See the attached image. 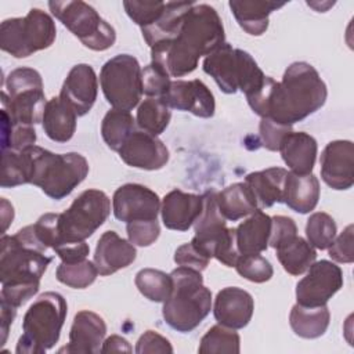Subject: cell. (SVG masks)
Wrapping results in <instances>:
<instances>
[{
  "label": "cell",
  "mask_w": 354,
  "mask_h": 354,
  "mask_svg": "<svg viewBox=\"0 0 354 354\" xmlns=\"http://www.w3.org/2000/svg\"><path fill=\"white\" fill-rule=\"evenodd\" d=\"M131 350L133 348H131L130 343L124 337H122L119 335H112L104 340L100 353H115V351L116 353H120V351L131 353Z\"/></svg>",
  "instance_id": "obj_52"
},
{
  "label": "cell",
  "mask_w": 354,
  "mask_h": 354,
  "mask_svg": "<svg viewBox=\"0 0 354 354\" xmlns=\"http://www.w3.org/2000/svg\"><path fill=\"white\" fill-rule=\"evenodd\" d=\"M202 69L214 79L225 94H235L241 90L245 95H249L260 88L266 79V75L249 53L234 48L225 41L205 57Z\"/></svg>",
  "instance_id": "obj_7"
},
{
  "label": "cell",
  "mask_w": 354,
  "mask_h": 354,
  "mask_svg": "<svg viewBox=\"0 0 354 354\" xmlns=\"http://www.w3.org/2000/svg\"><path fill=\"white\" fill-rule=\"evenodd\" d=\"M217 205L225 220L236 221L259 209L256 196L246 183H234L217 192Z\"/></svg>",
  "instance_id": "obj_31"
},
{
  "label": "cell",
  "mask_w": 354,
  "mask_h": 354,
  "mask_svg": "<svg viewBox=\"0 0 354 354\" xmlns=\"http://www.w3.org/2000/svg\"><path fill=\"white\" fill-rule=\"evenodd\" d=\"M343 286V271L329 260L314 261L296 285L297 304L304 307L325 306Z\"/></svg>",
  "instance_id": "obj_14"
},
{
  "label": "cell",
  "mask_w": 354,
  "mask_h": 354,
  "mask_svg": "<svg viewBox=\"0 0 354 354\" xmlns=\"http://www.w3.org/2000/svg\"><path fill=\"white\" fill-rule=\"evenodd\" d=\"M224 39V26L217 11L209 4H194L177 36L151 47V58L162 65L170 77H181L194 72L199 58L213 53Z\"/></svg>",
  "instance_id": "obj_1"
},
{
  "label": "cell",
  "mask_w": 354,
  "mask_h": 354,
  "mask_svg": "<svg viewBox=\"0 0 354 354\" xmlns=\"http://www.w3.org/2000/svg\"><path fill=\"white\" fill-rule=\"evenodd\" d=\"M203 207L194 223L191 243L209 259L214 257L227 267H234L241 256L235 241V228H228L217 205V192L206 191Z\"/></svg>",
  "instance_id": "obj_8"
},
{
  "label": "cell",
  "mask_w": 354,
  "mask_h": 354,
  "mask_svg": "<svg viewBox=\"0 0 354 354\" xmlns=\"http://www.w3.org/2000/svg\"><path fill=\"white\" fill-rule=\"evenodd\" d=\"M113 214L126 224L137 220H156L160 210L158 194L141 184H123L112 198Z\"/></svg>",
  "instance_id": "obj_15"
},
{
  "label": "cell",
  "mask_w": 354,
  "mask_h": 354,
  "mask_svg": "<svg viewBox=\"0 0 354 354\" xmlns=\"http://www.w3.org/2000/svg\"><path fill=\"white\" fill-rule=\"evenodd\" d=\"M198 351L201 354H238L241 351V337L235 329L218 324L203 335Z\"/></svg>",
  "instance_id": "obj_38"
},
{
  "label": "cell",
  "mask_w": 354,
  "mask_h": 354,
  "mask_svg": "<svg viewBox=\"0 0 354 354\" xmlns=\"http://www.w3.org/2000/svg\"><path fill=\"white\" fill-rule=\"evenodd\" d=\"M326 97V84L317 69L308 62H293L282 80L272 84L264 118L292 126L317 112Z\"/></svg>",
  "instance_id": "obj_3"
},
{
  "label": "cell",
  "mask_w": 354,
  "mask_h": 354,
  "mask_svg": "<svg viewBox=\"0 0 354 354\" xmlns=\"http://www.w3.org/2000/svg\"><path fill=\"white\" fill-rule=\"evenodd\" d=\"M137 354H145V353H173V347L170 342L159 335L155 330H147L144 332L140 339L137 340L136 346Z\"/></svg>",
  "instance_id": "obj_50"
},
{
  "label": "cell",
  "mask_w": 354,
  "mask_h": 354,
  "mask_svg": "<svg viewBox=\"0 0 354 354\" xmlns=\"http://www.w3.org/2000/svg\"><path fill=\"white\" fill-rule=\"evenodd\" d=\"M30 156V184L51 199L68 196L88 174L87 159L77 152L54 153L37 145L26 148Z\"/></svg>",
  "instance_id": "obj_5"
},
{
  "label": "cell",
  "mask_w": 354,
  "mask_h": 354,
  "mask_svg": "<svg viewBox=\"0 0 354 354\" xmlns=\"http://www.w3.org/2000/svg\"><path fill=\"white\" fill-rule=\"evenodd\" d=\"M66 300L57 292L40 295L22 319V335L17 343L18 354H43L58 342L66 318Z\"/></svg>",
  "instance_id": "obj_6"
},
{
  "label": "cell",
  "mask_w": 354,
  "mask_h": 354,
  "mask_svg": "<svg viewBox=\"0 0 354 354\" xmlns=\"http://www.w3.org/2000/svg\"><path fill=\"white\" fill-rule=\"evenodd\" d=\"M335 220L324 212L313 213L306 224V236L311 246L319 250H325L330 246L336 236Z\"/></svg>",
  "instance_id": "obj_41"
},
{
  "label": "cell",
  "mask_w": 354,
  "mask_h": 354,
  "mask_svg": "<svg viewBox=\"0 0 354 354\" xmlns=\"http://www.w3.org/2000/svg\"><path fill=\"white\" fill-rule=\"evenodd\" d=\"M55 36L53 18L40 8H32L24 18L4 19L0 25V47L15 58H26L48 48Z\"/></svg>",
  "instance_id": "obj_11"
},
{
  "label": "cell",
  "mask_w": 354,
  "mask_h": 354,
  "mask_svg": "<svg viewBox=\"0 0 354 354\" xmlns=\"http://www.w3.org/2000/svg\"><path fill=\"white\" fill-rule=\"evenodd\" d=\"M141 66L136 57L118 54L108 59L100 72V84L113 109H134L142 95Z\"/></svg>",
  "instance_id": "obj_13"
},
{
  "label": "cell",
  "mask_w": 354,
  "mask_h": 354,
  "mask_svg": "<svg viewBox=\"0 0 354 354\" xmlns=\"http://www.w3.org/2000/svg\"><path fill=\"white\" fill-rule=\"evenodd\" d=\"M319 199V181L313 174H297L288 171L285 180L283 203L293 212L306 214L315 209Z\"/></svg>",
  "instance_id": "obj_26"
},
{
  "label": "cell",
  "mask_w": 354,
  "mask_h": 354,
  "mask_svg": "<svg viewBox=\"0 0 354 354\" xmlns=\"http://www.w3.org/2000/svg\"><path fill=\"white\" fill-rule=\"evenodd\" d=\"M0 243V300L18 308L39 292L40 279L53 257L47 256L33 224L14 235L3 234Z\"/></svg>",
  "instance_id": "obj_2"
},
{
  "label": "cell",
  "mask_w": 354,
  "mask_h": 354,
  "mask_svg": "<svg viewBox=\"0 0 354 354\" xmlns=\"http://www.w3.org/2000/svg\"><path fill=\"white\" fill-rule=\"evenodd\" d=\"M51 14L62 22L87 48L105 51L113 46L116 32L84 1H50Z\"/></svg>",
  "instance_id": "obj_12"
},
{
  "label": "cell",
  "mask_w": 354,
  "mask_h": 354,
  "mask_svg": "<svg viewBox=\"0 0 354 354\" xmlns=\"http://www.w3.org/2000/svg\"><path fill=\"white\" fill-rule=\"evenodd\" d=\"M134 126L136 120L130 112L111 109L105 113L101 122L102 140L112 151L119 152L122 145L134 131Z\"/></svg>",
  "instance_id": "obj_34"
},
{
  "label": "cell",
  "mask_w": 354,
  "mask_h": 354,
  "mask_svg": "<svg viewBox=\"0 0 354 354\" xmlns=\"http://www.w3.org/2000/svg\"><path fill=\"white\" fill-rule=\"evenodd\" d=\"M259 131L263 147L268 151H278L283 137L292 131V126L281 124L270 118H261Z\"/></svg>",
  "instance_id": "obj_46"
},
{
  "label": "cell",
  "mask_w": 354,
  "mask_h": 354,
  "mask_svg": "<svg viewBox=\"0 0 354 354\" xmlns=\"http://www.w3.org/2000/svg\"><path fill=\"white\" fill-rule=\"evenodd\" d=\"M285 4V1L277 3L259 0H231L228 3L239 26L252 36L263 35L268 28L270 14Z\"/></svg>",
  "instance_id": "obj_27"
},
{
  "label": "cell",
  "mask_w": 354,
  "mask_h": 354,
  "mask_svg": "<svg viewBox=\"0 0 354 354\" xmlns=\"http://www.w3.org/2000/svg\"><path fill=\"white\" fill-rule=\"evenodd\" d=\"M0 328H1V346L6 343L8 336V329L15 318L17 307L0 300Z\"/></svg>",
  "instance_id": "obj_51"
},
{
  "label": "cell",
  "mask_w": 354,
  "mask_h": 354,
  "mask_svg": "<svg viewBox=\"0 0 354 354\" xmlns=\"http://www.w3.org/2000/svg\"><path fill=\"white\" fill-rule=\"evenodd\" d=\"M321 177L330 188L342 191L354 184V145L348 140L330 141L321 153Z\"/></svg>",
  "instance_id": "obj_18"
},
{
  "label": "cell",
  "mask_w": 354,
  "mask_h": 354,
  "mask_svg": "<svg viewBox=\"0 0 354 354\" xmlns=\"http://www.w3.org/2000/svg\"><path fill=\"white\" fill-rule=\"evenodd\" d=\"M254 301L249 292L238 286H227L221 289L213 306L216 321L231 329L245 328L253 315Z\"/></svg>",
  "instance_id": "obj_20"
},
{
  "label": "cell",
  "mask_w": 354,
  "mask_h": 354,
  "mask_svg": "<svg viewBox=\"0 0 354 354\" xmlns=\"http://www.w3.org/2000/svg\"><path fill=\"white\" fill-rule=\"evenodd\" d=\"M194 4L195 3L192 1H167L160 18L152 25L141 28L147 44L153 47L159 43L173 40L177 36L187 12Z\"/></svg>",
  "instance_id": "obj_28"
},
{
  "label": "cell",
  "mask_w": 354,
  "mask_h": 354,
  "mask_svg": "<svg viewBox=\"0 0 354 354\" xmlns=\"http://www.w3.org/2000/svg\"><path fill=\"white\" fill-rule=\"evenodd\" d=\"M126 232L133 245L144 248L152 245L159 238L160 225L158 220H137L127 223Z\"/></svg>",
  "instance_id": "obj_45"
},
{
  "label": "cell",
  "mask_w": 354,
  "mask_h": 354,
  "mask_svg": "<svg viewBox=\"0 0 354 354\" xmlns=\"http://www.w3.org/2000/svg\"><path fill=\"white\" fill-rule=\"evenodd\" d=\"M173 289L163 303L165 322L174 330L188 333L194 330L212 310V292L203 285L202 272L178 267L170 274Z\"/></svg>",
  "instance_id": "obj_4"
},
{
  "label": "cell",
  "mask_w": 354,
  "mask_h": 354,
  "mask_svg": "<svg viewBox=\"0 0 354 354\" xmlns=\"http://www.w3.org/2000/svg\"><path fill=\"white\" fill-rule=\"evenodd\" d=\"M174 261L180 267H187L202 272L209 266L210 259L189 242L177 248L174 253Z\"/></svg>",
  "instance_id": "obj_49"
},
{
  "label": "cell",
  "mask_w": 354,
  "mask_h": 354,
  "mask_svg": "<svg viewBox=\"0 0 354 354\" xmlns=\"http://www.w3.org/2000/svg\"><path fill=\"white\" fill-rule=\"evenodd\" d=\"M286 176L288 170L283 167H268L266 170L249 173L245 177V183L253 191L260 209L283 202Z\"/></svg>",
  "instance_id": "obj_29"
},
{
  "label": "cell",
  "mask_w": 354,
  "mask_h": 354,
  "mask_svg": "<svg viewBox=\"0 0 354 354\" xmlns=\"http://www.w3.org/2000/svg\"><path fill=\"white\" fill-rule=\"evenodd\" d=\"M203 207V196L173 189L165 195L160 206L162 221L166 228L187 231L194 225Z\"/></svg>",
  "instance_id": "obj_22"
},
{
  "label": "cell",
  "mask_w": 354,
  "mask_h": 354,
  "mask_svg": "<svg viewBox=\"0 0 354 354\" xmlns=\"http://www.w3.org/2000/svg\"><path fill=\"white\" fill-rule=\"evenodd\" d=\"M165 1L144 3V1H123L124 11L140 28H145L156 22L165 11Z\"/></svg>",
  "instance_id": "obj_44"
},
{
  "label": "cell",
  "mask_w": 354,
  "mask_h": 354,
  "mask_svg": "<svg viewBox=\"0 0 354 354\" xmlns=\"http://www.w3.org/2000/svg\"><path fill=\"white\" fill-rule=\"evenodd\" d=\"M271 217L261 209L252 213L235 228V241L239 254H259L268 248Z\"/></svg>",
  "instance_id": "obj_25"
},
{
  "label": "cell",
  "mask_w": 354,
  "mask_h": 354,
  "mask_svg": "<svg viewBox=\"0 0 354 354\" xmlns=\"http://www.w3.org/2000/svg\"><path fill=\"white\" fill-rule=\"evenodd\" d=\"M111 213V201L100 189L83 191L72 205L62 213H57V225L59 234V246L62 248L86 241L100 228Z\"/></svg>",
  "instance_id": "obj_9"
},
{
  "label": "cell",
  "mask_w": 354,
  "mask_h": 354,
  "mask_svg": "<svg viewBox=\"0 0 354 354\" xmlns=\"http://www.w3.org/2000/svg\"><path fill=\"white\" fill-rule=\"evenodd\" d=\"M105 335L106 325L102 317L93 311L82 310L73 318V324L69 332V343L59 348V353H100Z\"/></svg>",
  "instance_id": "obj_21"
},
{
  "label": "cell",
  "mask_w": 354,
  "mask_h": 354,
  "mask_svg": "<svg viewBox=\"0 0 354 354\" xmlns=\"http://www.w3.org/2000/svg\"><path fill=\"white\" fill-rule=\"evenodd\" d=\"M98 275V270L94 261L82 260L76 263H64L57 267L55 277L57 279L73 289H84L90 286Z\"/></svg>",
  "instance_id": "obj_40"
},
{
  "label": "cell",
  "mask_w": 354,
  "mask_h": 354,
  "mask_svg": "<svg viewBox=\"0 0 354 354\" xmlns=\"http://www.w3.org/2000/svg\"><path fill=\"white\" fill-rule=\"evenodd\" d=\"M1 105L17 123L35 126L41 122L47 101L40 73L28 66L11 71L1 91Z\"/></svg>",
  "instance_id": "obj_10"
},
{
  "label": "cell",
  "mask_w": 354,
  "mask_h": 354,
  "mask_svg": "<svg viewBox=\"0 0 354 354\" xmlns=\"http://www.w3.org/2000/svg\"><path fill=\"white\" fill-rule=\"evenodd\" d=\"M98 93L97 75L88 64L75 65L64 80L59 98L65 101L77 116L86 115L94 105Z\"/></svg>",
  "instance_id": "obj_19"
},
{
  "label": "cell",
  "mask_w": 354,
  "mask_h": 354,
  "mask_svg": "<svg viewBox=\"0 0 354 354\" xmlns=\"http://www.w3.org/2000/svg\"><path fill=\"white\" fill-rule=\"evenodd\" d=\"M30 156L28 149L1 151V187L12 188L22 184H30Z\"/></svg>",
  "instance_id": "obj_35"
},
{
  "label": "cell",
  "mask_w": 354,
  "mask_h": 354,
  "mask_svg": "<svg viewBox=\"0 0 354 354\" xmlns=\"http://www.w3.org/2000/svg\"><path fill=\"white\" fill-rule=\"evenodd\" d=\"M134 282L140 293L155 303H165L173 289V279L170 274L155 268L140 270L136 274Z\"/></svg>",
  "instance_id": "obj_37"
},
{
  "label": "cell",
  "mask_w": 354,
  "mask_h": 354,
  "mask_svg": "<svg viewBox=\"0 0 354 354\" xmlns=\"http://www.w3.org/2000/svg\"><path fill=\"white\" fill-rule=\"evenodd\" d=\"M330 321V313L325 306L304 307L295 304L289 314V324L292 330L303 339H317L322 336Z\"/></svg>",
  "instance_id": "obj_32"
},
{
  "label": "cell",
  "mask_w": 354,
  "mask_h": 354,
  "mask_svg": "<svg viewBox=\"0 0 354 354\" xmlns=\"http://www.w3.org/2000/svg\"><path fill=\"white\" fill-rule=\"evenodd\" d=\"M14 218V209L12 205L3 198L1 199V224H3V234L7 231V228L10 227V224L12 223Z\"/></svg>",
  "instance_id": "obj_53"
},
{
  "label": "cell",
  "mask_w": 354,
  "mask_h": 354,
  "mask_svg": "<svg viewBox=\"0 0 354 354\" xmlns=\"http://www.w3.org/2000/svg\"><path fill=\"white\" fill-rule=\"evenodd\" d=\"M76 112L59 97L47 101L43 115V130L55 142L69 141L76 131Z\"/></svg>",
  "instance_id": "obj_30"
},
{
  "label": "cell",
  "mask_w": 354,
  "mask_h": 354,
  "mask_svg": "<svg viewBox=\"0 0 354 354\" xmlns=\"http://www.w3.org/2000/svg\"><path fill=\"white\" fill-rule=\"evenodd\" d=\"M160 100L169 108L191 112L199 118H212L216 111L213 93L199 79L171 80L169 90Z\"/></svg>",
  "instance_id": "obj_16"
},
{
  "label": "cell",
  "mask_w": 354,
  "mask_h": 354,
  "mask_svg": "<svg viewBox=\"0 0 354 354\" xmlns=\"http://www.w3.org/2000/svg\"><path fill=\"white\" fill-rule=\"evenodd\" d=\"M297 235V227L293 218L288 216L271 217V234L268 245L274 249L289 242Z\"/></svg>",
  "instance_id": "obj_48"
},
{
  "label": "cell",
  "mask_w": 354,
  "mask_h": 354,
  "mask_svg": "<svg viewBox=\"0 0 354 354\" xmlns=\"http://www.w3.org/2000/svg\"><path fill=\"white\" fill-rule=\"evenodd\" d=\"M36 131L33 126L21 124L11 119V116L1 109V151H24L35 145Z\"/></svg>",
  "instance_id": "obj_39"
},
{
  "label": "cell",
  "mask_w": 354,
  "mask_h": 354,
  "mask_svg": "<svg viewBox=\"0 0 354 354\" xmlns=\"http://www.w3.org/2000/svg\"><path fill=\"white\" fill-rule=\"evenodd\" d=\"M120 159L136 169L159 170L169 160L167 147L156 137L142 130H134L119 149Z\"/></svg>",
  "instance_id": "obj_17"
},
{
  "label": "cell",
  "mask_w": 354,
  "mask_h": 354,
  "mask_svg": "<svg viewBox=\"0 0 354 354\" xmlns=\"http://www.w3.org/2000/svg\"><path fill=\"white\" fill-rule=\"evenodd\" d=\"M170 118V108L160 98L148 97L138 105L136 122L142 131L159 136L169 126Z\"/></svg>",
  "instance_id": "obj_36"
},
{
  "label": "cell",
  "mask_w": 354,
  "mask_h": 354,
  "mask_svg": "<svg viewBox=\"0 0 354 354\" xmlns=\"http://www.w3.org/2000/svg\"><path fill=\"white\" fill-rule=\"evenodd\" d=\"M354 227L348 224L339 236H335L333 242L328 248L329 256L332 260L337 263H353L354 261V250H353V241H354Z\"/></svg>",
  "instance_id": "obj_47"
},
{
  "label": "cell",
  "mask_w": 354,
  "mask_h": 354,
  "mask_svg": "<svg viewBox=\"0 0 354 354\" xmlns=\"http://www.w3.org/2000/svg\"><path fill=\"white\" fill-rule=\"evenodd\" d=\"M275 250L281 266L290 275H301L317 259L315 248L299 235Z\"/></svg>",
  "instance_id": "obj_33"
},
{
  "label": "cell",
  "mask_w": 354,
  "mask_h": 354,
  "mask_svg": "<svg viewBox=\"0 0 354 354\" xmlns=\"http://www.w3.org/2000/svg\"><path fill=\"white\" fill-rule=\"evenodd\" d=\"M137 257L134 245L120 238L115 231H105L97 242L94 252V264L100 275H111L129 267Z\"/></svg>",
  "instance_id": "obj_23"
},
{
  "label": "cell",
  "mask_w": 354,
  "mask_h": 354,
  "mask_svg": "<svg viewBox=\"0 0 354 354\" xmlns=\"http://www.w3.org/2000/svg\"><path fill=\"white\" fill-rule=\"evenodd\" d=\"M278 151L293 173L308 174L314 169L318 145L315 138L308 133L292 130L283 137Z\"/></svg>",
  "instance_id": "obj_24"
},
{
  "label": "cell",
  "mask_w": 354,
  "mask_h": 354,
  "mask_svg": "<svg viewBox=\"0 0 354 354\" xmlns=\"http://www.w3.org/2000/svg\"><path fill=\"white\" fill-rule=\"evenodd\" d=\"M141 80L142 94L152 98H162L169 90L171 82L167 71L162 65L152 61L141 71Z\"/></svg>",
  "instance_id": "obj_43"
},
{
  "label": "cell",
  "mask_w": 354,
  "mask_h": 354,
  "mask_svg": "<svg viewBox=\"0 0 354 354\" xmlns=\"http://www.w3.org/2000/svg\"><path fill=\"white\" fill-rule=\"evenodd\" d=\"M234 267L242 278L256 283H263L270 281L274 274V268L271 263L266 257L260 256V253L241 254Z\"/></svg>",
  "instance_id": "obj_42"
}]
</instances>
